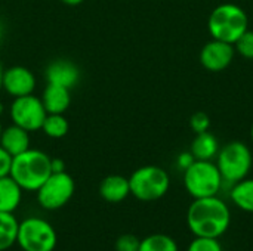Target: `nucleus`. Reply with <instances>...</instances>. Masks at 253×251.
Segmentation results:
<instances>
[{"label": "nucleus", "instance_id": "obj_1", "mask_svg": "<svg viewBox=\"0 0 253 251\" xmlns=\"http://www.w3.org/2000/svg\"><path fill=\"white\" fill-rule=\"evenodd\" d=\"M187 225L194 237L219 240L231 225L230 207L218 195L196 198L188 207Z\"/></svg>", "mask_w": 253, "mask_h": 251}, {"label": "nucleus", "instance_id": "obj_2", "mask_svg": "<svg viewBox=\"0 0 253 251\" xmlns=\"http://www.w3.org/2000/svg\"><path fill=\"white\" fill-rule=\"evenodd\" d=\"M9 175L22 191L36 192L52 175V158L40 149L28 148L19 155L12 157Z\"/></svg>", "mask_w": 253, "mask_h": 251}, {"label": "nucleus", "instance_id": "obj_3", "mask_svg": "<svg viewBox=\"0 0 253 251\" xmlns=\"http://www.w3.org/2000/svg\"><path fill=\"white\" fill-rule=\"evenodd\" d=\"M249 18L243 7L234 3L218 4L209 15L208 30L215 40L234 44L249 28Z\"/></svg>", "mask_w": 253, "mask_h": 251}, {"label": "nucleus", "instance_id": "obj_4", "mask_svg": "<svg viewBox=\"0 0 253 251\" xmlns=\"http://www.w3.org/2000/svg\"><path fill=\"white\" fill-rule=\"evenodd\" d=\"M253 157L251 148L240 141H231L219 148L216 155V166L224 182L234 185L248 178L252 169Z\"/></svg>", "mask_w": 253, "mask_h": 251}, {"label": "nucleus", "instance_id": "obj_5", "mask_svg": "<svg viewBox=\"0 0 253 251\" xmlns=\"http://www.w3.org/2000/svg\"><path fill=\"white\" fill-rule=\"evenodd\" d=\"M222 183L224 179L219 169L212 161L196 160L187 170H184V186L194 200L218 195Z\"/></svg>", "mask_w": 253, "mask_h": 251}, {"label": "nucleus", "instance_id": "obj_6", "mask_svg": "<svg viewBox=\"0 0 253 251\" xmlns=\"http://www.w3.org/2000/svg\"><path fill=\"white\" fill-rule=\"evenodd\" d=\"M130 194L139 201H156L163 198L170 186L166 170L159 166H144L136 169L129 178Z\"/></svg>", "mask_w": 253, "mask_h": 251}, {"label": "nucleus", "instance_id": "obj_7", "mask_svg": "<svg viewBox=\"0 0 253 251\" xmlns=\"http://www.w3.org/2000/svg\"><path fill=\"white\" fill-rule=\"evenodd\" d=\"M58 235L53 226L42 217H27L18 225L16 244L22 251H53Z\"/></svg>", "mask_w": 253, "mask_h": 251}, {"label": "nucleus", "instance_id": "obj_8", "mask_svg": "<svg viewBox=\"0 0 253 251\" xmlns=\"http://www.w3.org/2000/svg\"><path fill=\"white\" fill-rule=\"evenodd\" d=\"M74 189V179L67 172L52 173L36 191L37 201L40 207H43L44 210H59L73 198Z\"/></svg>", "mask_w": 253, "mask_h": 251}, {"label": "nucleus", "instance_id": "obj_9", "mask_svg": "<svg viewBox=\"0 0 253 251\" xmlns=\"http://www.w3.org/2000/svg\"><path fill=\"white\" fill-rule=\"evenodd\" d=\"M47 112L40 98H36L33 93L13 98L10 104V118L13 124L25 129L27 132L40 130Z\"/></svg>", "mask_w": 253, "mask_h": 251}, {"label": "nucleus", "instance_id": "obj_10", "mask_svg": "<svg viewBox=\"0 0 253 251\" xmlns=\"http://www.w3.org/2000/svg\"><path fill=\"white\" fill-rule=\"evenodd\" d=\"M236 55L234 44L221 40H211L200 50V64L211 72H221L227 70Z\"/></svg>", "mask_w": 253, "mask_h": 251}, {"label": "nucleus", "instance_id": "obj_11", "mask_svg": "<svg viewBox=\"0 0 253 251\" xmlns=\"http://www.w3.org/2000/svg\"><path fill=\"white\" fill-rule=\"evenodd\" d=\"M1 89L13 98L31 95L36 89V77L25 67H10L3 71Z\"/></svg>", "mask_w": 253, "mask_h": 251}, {"label": "nucleus", "instance_id": "obj_12", "mask_svg": "<svg viewBox=\"0 0 253 251\" xmlns=\"http://www.w3.org/2000/svg\"><path fill=\"white\" fill-rule=\"evenodd\" d=\"M46 80L47 83L71 89L79 83L80 71L76 67V64H73L71 61H65V59L53 61L46 68Z\"/></svg>", "mask_w": 253, "mask_h": 251}, {"label": "nucleus", "instance_id": "obj_13", "mask_svg": "<svg viewBox=\"0 0 253 251\" xmlns=\"http://www.w3.org/2000/svg\"><path fill=\"white\" fill-rule=\"evenodd\" d=\"M40 99L47 114H64L71 104L70 89L52 83H47Z\"/></svg>", "mask_w": 253, "mask_h": 251}, {"label": "nucleus", "instance_id": "obj_14", "mask_svg": "<svg viewBox=\"0 0 253 251\" xmlns=\"http://www.w3.org/2000/svg\"><path fill=\"white\" fill-rule=\"evenodd\" d=\"M99 195L107 203H122L130 195L129 179L120 175H111L102 179L99 185Z\"/></svg>", "mask_w": 253, "mask_h": 251}, {"label": "nucleus", "instance_id": "obj_15", "mask_svg": "<svg viewBox=\"0 0 253 251\" xmlns=\"http://www.w3.org/2000/svg\"><path fill=\"white\" fill-rule=\"evenodd\" d=\"M0 146L12 157L19 155L30 148V135L25 129L12 124L3 129L0 136Z\"/></svg>", "mask_w": 253, "mask_h": 251}, {"label": "nucleus", "instance_id": "obj_16", "mask_svg": "<svg viewBox=\"0 0 253 251\" xmlns=\"http://www.w3.org/2000/svg\"><path fill=\"white\" fill-rule=\"evenodd\" d=\"M22 200V188L10 175L0 178V212L13 213Z\"/></svg>", "mask_w": 253, "mask_h": 251}, {"label": "nucleus", "instance_id": "obj_17", "mask_svg": "<svg viewBox=\"0 0 253 251\" xmlns=\"http://www.w3.org/2000/svg\"><path fill=\"white\" fill-rule=\"evenodd\" d=\"M190 152L194 155L196 160L212 161V158H215L219 152V142L216 136L212 135L209 130L203 133H197L191 142Z\"/></svg>", "mask_w": 253, "mask_h": 251}, {"label": "nucleus", "instance_id": "obj_18", "mask_svg": "<svg viewBox=\"0 0 253 251\" xmlns=\"http://www.w3.org/2000/svg\"><path fill=\"white\" fill-rule=\"evenodd\" d=\"M231 201L236 207L246 213H253V179H242L236 182L230 192Z\"/></svg>", "mask_w": 253, "mask_h": 251}, {"label": "nucleus", "instance_id": "obj_19", "mask_svg": "<svg viewBox=\"0 0 253 251\" xmlns=\"http://www.w3.org/2000/svg\"><path fill=\"white\" fill-rule=\"evenodd\" d=\"M19 222L13 216V213L0 212V251L9 250L16 244Z\"/></svg>", "mask_w": 253, "mask_h": 251}, {"label": "nucleus", "instance_id": "obj_20", "mask_svg": "<svg viewBox=\"0 0 253 251\" xmlns=\"http://www.w3.org/2000/svg\"><path fill=\"white\" fill-rule=\"evenodd\" d=\"M138 251H179L176 241L166 234H153L141 240Z\"/></svg>", "mask_w": 253, "mask_h": 251}, {"label": "nucleus", "instance_id": "obj_21", "mask_svg": "<svg viewBox=\"0 0 253 251\" xmlns=\"http://www.w3.org/2000/svg\"><path fill=\"white\" fill-rule=\"evenodd\" d=\"M68 129H70V124L62 114H47L42 126V130L44 132V135L52 139L64 138L68 133Z\"/></svg>", "mask_w": 253, "mask_h": 251}, {"label": "nucleus", "instance_id": "obj_22", "mask_svg": "<svg viewBox=\"0 0 253 251\" xmlns=\"http://www.w3.org/2000/svg\"><path fill=\"white\" fill-rule=\"evenodd\" d=\"M187 251H224L218 238H206V237H194L190 243Z\"/></svg>", "mask_w": 253, "mask_h": 251}, {"label": "nucleus", "instance_id": "obj_23", "mask_svg": "<svg viewBox=\"0 0 253 251\" xmlns=\"http://www.w3.org/2000/svg\"><path fill=\"white\" fill-rule=\"evenodd\" d=\"M234 49L240 56L246 59H253V31L248 30L246 33H243L234 43Z\"/></svg>", "mask_w": 253, "mask_h": 251}, {"label": "nucleus", "instance_id": "obj_24", "mask_svg": "<svg viewBox=\"0 0 253 251\" xmlns=\"http://www.w3.org/2000/svg\"><path fill=\"white\" fill-rule=\"evenodd\" d=\"M190 127L191 130L197 135V133H203V132H208L209 127H211V118L206 112L203 111H199V112H194L190 118Z\"/></svg>", "mask_w": 253, "mask_h": 251}, {"label": "nucleus", "instance_id": "obj_25", "mask_svg": "<svg viewBox=\"0 0 253 251\" xmlns=\"http://www.w3.org/2000/svg\"><path fill=\"white\" fill-rule=\"evenodd\" d=\"M139 244H141V240L138 237H135L132 234H125L117 238L114 249L116 251H138Z\"/></svg>", "mask_w": 253, "mask_h": 251}, {"label": "nucleus", "instance_id": "obj_26", "mask_svg": "<svg viewBox=\"0 0 253 251\" xmlns=\"http://www.w3.org/2000/svg\"><path fill=\"white\" fill-rule=\"evenodd\" d=\"M10 166H12V155H9L0 146V178L7 176L10 173Z\"/></svg>", "mask_w": 253, "mask_h": 251}, {"label": "nucleus", "instance_id": "obj_27", "mask_svg": "<svg viewBox=\"0 0 253 251\" xmlns=\"http://www.w3.org/2000/svg\"><path fill=\"white\" fill-rule=\"evenodd\" d=\"M196 161V158H194V155L188 151V152H181L179 155H178V158H176V166L184 172V170H187L193 163Z\"/></svg>", "mask_w": 253, "mask_h": 251}, {"label": "nucleus", "instance_id": "obj_28", "mask_svg": "<svg viewBox=\"0 0 253 251\" xmlns=\"http://www.w3.org/2000/svg\"><path fill=\"white\" fill-rule=\"evenodd\" d=\"M65 172V163L59 158H52V173Z\"/></svg>", "mask_w": 253, "mask_h": 251}, {"label": "nucleus", "instance_id": "obj_29", "mask_svg": "<svg viewBox=\"0 0 253 251\" xmlns=\"http://www.w3.org/2000/svg\"><path fill=\"white\" fill-rule=\"evenodd\" d=\"M61 1L65 3V4H68V6H77V4L83 3L84 0H61Z\"/></svg>", "mask_w": 253, "mask_h": 251}, {"label": "nucleus", "instance_id": "obj_30", "mask_svg": "<svg viewBox=\"0 0 253 251\" xmlns=\"http://www.w3.org/2000/svg\"><path fill=\"white\" fill-rule=\"evenodd\" d=\"M1 78H3V68L0 65V89H1Z\"/></svg>", "mask_w": 253, "mask_h": 251}, {"label": "nucleus", "instance_id": "obj_31", "mask_svg": "<svg viewBox=\"0 0 253 251\" xmlns=\"http://www.w3.org/2000/svg\"><path fill=\"white\" fill-rule=\"evenodd\" d=\"M1 114H3V104L0 102V115H1Z\"/></svg>", "mask_w": 253, "mask_h": 251}, {"label": "nucleus", "instance_id": "obj_32", "mask_svg": "<svg viewBox=\"0 0 253 251\" xmlns=\"http://www.w3.org/2000/svg\"><path fill=\"white\" fill-rule=\"evenodd\" d=\"M251 138H252V142H253V123H252V127H251Z\"/></svg>", "mask_w": 253, "mask_h": 251}, {"label": "nucleus", "instance_id": "obj_33", "mask_svg": "<svg viewBox=\"0 0 253 251\" xmlns=\"http://www.w3.org/2000/svg\"><path fill=\"white\" fill-rule=\"evenodd\" d=\"M1 132H3V127H1V123H0V136H1Z\"/></svg>", "mask_w": 253, "mask_h": 251}, {"label": "nucleus", "instance_id": "obj_34", "mask_svg": "<svg viewBox=\"0 0 253 251\" xmlns=\"http://www.w3.org/2000/svg\"><path fill=\"white\" fill-rule=\"evenodd\" d=\"M0 38H1V27H0Z\"/></svg>", "mask_w": 253, "mask_h": 251}]
</instances>
